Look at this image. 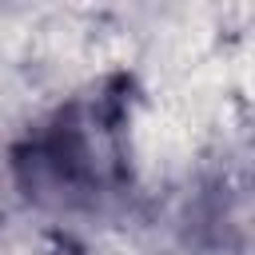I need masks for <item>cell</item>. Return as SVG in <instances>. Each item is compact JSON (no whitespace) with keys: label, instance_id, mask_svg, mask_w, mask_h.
<instances>
[{"label":"cell","instance_id":"cell-1","mask_svg":"<svg viewBox=\"0 0 255 255\" xmlns=\"http://www.w3.org/2000/svg\"><path fill=\"white\" fill-rule=\"evenodd\" d=\"M108 131L112 116L104 112V100L64 108L28 135L24 151H16L20 183L40 199H88L112 167Z\"/></svg>","mask_w":255,"mask_h":255}]
</instances>
